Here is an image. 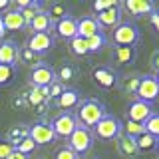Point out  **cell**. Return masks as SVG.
Segmentation results:
<instances>
[{"label": "cell", "mask_w": 159, "mask_h": 159, "mask_svg": "<svg viewBox=\"0 0 159 159\" xmlns=\"http://www.w3.org/2000/svg\"><path fill=\"white\" fill-rule=\"evenodd\" d=\"M106 116H107L106 106H103L99 99H84V102L78 106L76 119H78L80 125L89 129V127H96Z\"/></svg>", "instance_id": "cell-1"}, {"label": "cell", "mask_w": 159, "mask_h": 159, "mask_svg": "<svg viewBox=\"0 0 159 159\" xmlns=\"http://www.w3.org/2000/svg\"><path fill=\"white\" fill-rule=\"evenodd\" d=\"M93 145V133L89 131L88 127H84V125H80L78 123V127L74 129V133L68 137V147L72 149V151H76L78 155H84L86 151H89Z\"/></svg>", "instance_id": "cell-2"}, {"label": "cell", "mask_w": 159, "mask_h": 159, "mask_svg": "<svg viewBox=\"0 0 159 159\" xmlns=\"http://www.w3.org/2000/svg\"><path fill=\"white\" fill-rule=\"evenodd\" d=\"M121 129H123L121 121H119L117 117H113V116L107 113V116L93 127V135L98 139H103V141H111V139H117L121 135Z\"/></svg>", "instance_id": "cell-3"}, {"label": "cell", "mask_w": 159, "mask_h": 159, "mask_svg": "<svg viewBox=\"0 0 159 159\" xmlns=\"http://www.w3.org/2000/svg\"><path fill=\"white\" fill-rule=\"evenodd\" d=\"M139 40V30L133 22H121L113 30V42L116 46H135Z\"/></svg>", "instance_id": "cell-4"}, {"label": "cell", "mask_w": 159, "mask_h": 159, "mask_svg": "<svg viewBox=\"0 0 159 159\" xmlns=\"http://www.w3.org/2000/svg\"><path fill=\"white\" fill-rule=\"evenodd\" d=\"M30 82L34 88H50L56 82V70L48 64H38L30 72Z\"/></svg>", "instance_id": "cell-5"}, {"label": "cell", "mask_w": 159, "mask_h": 159, "mask_svg": "<svg viewBox=\"0 0 159 159\" xmlns=\"http://www.w3.org/2000/svg\"><path fill=\"white\" fill-rule=\"evenodd\" d=\"M28 135L36 145H50V143H54L58 139L52 129V123H48V121H36L34 125H30Z\"/></svg>", "instance_id": "cell-6"}, {"label": "cell", "mask_w": 159, "mask_h": 159, "mask_svg": "<svg viewBox=\"0 0 159 159\" xmlns=\"http://www.w3.org/2000/svg\"><path fill=\"white\" fill-rule=\"evenodd\" d=\"M76 127H78V119L70 111L60 113L52 121V129H54V133H56V137H70Z\"/></svg>", "instance_id": "cell-7"}, {"label": "cell", "mask_w": 159, "mask_h": 159, "mask_svg": "<svg viewBox=\"0 0 159 159\" xmlns=\"http://www.w3.org/2000/svg\"><path fill=\"white\" fill-rule=\"evenodd\" d=\"M137 99L141 102H155L159 98V82L155 80V76H141L139 78V88H137Z\"/></svg>", "instance_id": "cell-8"}, {"label": "cell", "mask_w": 159, "mask_h": 159, "mask_svg": "<svg viewBox=\"0 0 159 159\" xmlns=\"http://www.w3.org/2000/svg\"><path fill=\"white\" fill-rule=\"evenodd\" d=\"M54 46V38L50 34H32L26 42V48L30 52H34L36 56H44L48 54Z\"/></svg>", "instance_id": "cell-9"}, {"label": "cell", "mask_w": 159, "mask_h": 159, "mask_svg": "<svg viewBox=\"0 0 159 159\" xmlns=\"http://www.w3.org/2000/svg\"><path fill=\"white\" fill-rule=\"evenodd\" d=\"M151 116H153L151 103L141 102V99H135L127 109V119L129 121H135V123H145Z\"/></svg>", "instance_id": "cell-10"}, {"label": "cell", "mask_w": 159, "mask_h": 159, "mask_svg": "<svg viewBox=\"0 0 159 159\" xmlns=\"http://www.w3.org/2000/svg\"><path fill=\"white\" fill-rule=\"evenodd\" d=\"M18 56H20V48L14 40H0V64L16 66Z\"/></svg>", "instance_id": "cell-11"}, {"label": "cell", "mask_w": 159, "mask_h": 159, "mask_svg": "<svg viewBox=\"0 0 159 159\" xmlns=\"http://www.w3.org/2000/svg\"><path fill=\"white\" fill-rule=\"evenodd\" d=\"M92 78H93V82H96L98 86H102V88H106V89L117 86V74L113 72L111 68H107V66L93 68Z\"/></svg>", "instance_id": "cell-12"}, {"label": "cell", "mask_w": 159, "mask_h": 159, "mask_svg": "<svg viewBox=\"0 0 159 159\" xmlns=\"http://www.w3.org/2000/svg\"><path fill=\"white\" fill-rule=\"evenodd\" d=\"M54 103H56L60 109H66V111H70V109H76L80 103H82V96H80L78 89L66 88L62 92V96H60L58 99H54Z\"/></svg>", "instance_id": "cell-13"}, {"label": "cell", "mask_w": 159, "mask_h": 159, "mask_svg": "<svg viewBox=\"0 0 159 159\" xmlns=\"http://www.w3.org/2000/svg\"><path fill=\"white\" fill-rule=\"evenodd\" d=\"M0 16H2V24H4V30H6V32H16V30L26 28V22H24L22 14H20V10H16V8L8 10V12L0 14Z\"/></svg>", "instance_id": "cell-14"}, {"label": "cell", "mask_w": 159, "mask_h": 159, "mask_svg": "<svg viewBox=\"0 0 159 159\" xmlns=\"http://www.w3.org/2000/svg\"><path fill=\"white\" fill-rule=\"evenodd\" d=\"M98 24H99V28L102 26H106V28H113V26H119L121 24V10H119V6H113V8H107V10H103V12H99L98 14Z\"/></svg>", "instance_id": "cell-15"}, {"label": "cell", "mask_w": 159, "mask_h": 159, "mask_svg": "<svg viewBox=\"0 0 159 159\" xmlns=\"http://www.w3.org/2000/svg\"><path fill=\"white\" fill-rule=\"evenodd\" d=\"M56 34L64 40H72L78 36V20L72 16H66L64 20L56 22Z\"/></svg>", "instance_id": "cell-16"}, {"label": "cell", "mask_w": 159, "mask_h": 159, "mask_svg": "<svg viewBox=\"0 0 159 159\" xmlns=\"http://www.w3.org/2000/svg\"><path fill=\"white\" fill-rule=\"evenodd\" d=\"M125 10L133 16H143V14H153L155 12V6H153L151 0H127L125 4Z\"/></svg>", "instance_id": "cell-17"}, {"label": "cell", "mask_w": 159, "mask_h": 159, "mask_svg": "<svg viewBox=\"0 0 159 159\" xmlns=\"http://www.w3.org/2000/svg\"><path fill=\"white\" fill-rule=\"evenodd\" d=\"M98 32H102V28H99L98 20L93 16H86V18L78 20V36L80 38L88 40V38H92L93 34H98Z\"/></svg>", "instance_id": "cell-18"}, {"label": "cell", "mask_w": 159, "mask_h": 159, "mask_svg": "<svg viewBox=\"0 0 159 159\" xmlns=\"http://www.w3.org/2000/svg\"><path fill=\"white\" fill-rule=\"evenodd\" d=\"M28 26H30V30H32V34H48L54 24H52V20H50V16L46 14V10H42Z\"/></svg>", "instance_id": "cell-19"}, {"label": "cell", "mask_w": 159, "mask_h": 159, "mask_svg": "<svg viewBox=\"0 0 159 159\" xmlns=\"http://www.w3.org/2000/svg\"><path fill=\"white\" fill-rule=\"evenodd\" d=\"M117 151L121 153L123 157H135L137 153H139V149H137V143H135V139L133 137H129V135H119L117 137Z\"/></svg>", "instance_id": "cell-20"}, {"label": "cell", "mask_w": 159, "mask_h": 159, "mask_svg": "<svg viewBox=\"0 0 159 159\" xmlns=\"http://www.w3.org/2000/svg\"><path fill=\"white\" fill-rule=\"evenodd\" d=\"M113 60L119 66H125V64H131L135 60V48L133 46H116L113 50Z\"/></svg>", "instance_id": "cell-21"}, {"label": "cell", "mask_w": 159, "mask_h": 159, "mask_svg": "<svg viewBox=\"0 0 159 159\" xmlns=\"http://www.w3.org/2000/svg\"><path fill=\"white\" fill-rule=\"evenodd\" d=\"M28 133H30V127L28 125H16V127H12L6 133V141L12 143V145H18L24 137H28Z\"/></svg>", "instance_id": "cell-22"}, {"label": "cell", "mask_w": 159, "mask_h": 159, "mask_svg": "<svg viewBox=\"0 0 159 159\" xmlns=\"http://www.w3.org/2000/svg\"><path fill=\"white\" fill-rule=\"evenodd\" d=\"M135 143H137V149H139V151L147 153V151H153V149H157L159 139L153 137V135H149V133H143V135H139V137L135 139Z\"/></svg>", "instance_id": "cell-23"}, {"label": "cell", "mask_w": 159, "mask_h": 159, "mask_svg": "<svg viewBox=\"0 0 159 159\" xmlns=\"http://www.w3.org/2000/svg\"><path fill=\"white\" fill-rule=\"evenodd\" d=\"M70 50H72V54L74 56H88L89 54V50H88V40L86 38H72L70 40Z\"/></svg>", "instance_id": "cell-24"}, {"label": "cell", "mask_w": 159, "mask_h": 159, "mask_svg": "<svg viewBox=\"0 0 159 159\" xmlns=\"http://www.w3.org/2000/svg\"><path fill=\"white\" fill-rule=\"evenodd\" d=\"M40 12H42V4H40V2H30L26 8L20 10V14H22V18H24V22H26V26L38 16Z\"/></svg>", "instance_id": "cell-25"}, {"label": "cell", "mask_w": 159, "mask_h": 159, "mask_svg": "<svg viewBox=\"0 0 159 159\" xmlns=\"http://www.w3.org/2000/svg\"><path fill=\"white\" fill-rule=\"evenodd\" d=\"M74 78H76V68H74L72 64H64V66L56 72V82H60V84H66V82H70V80H74Z\"/></svg>", "instance_id": "cell-26"}, {"label": "cell", "mask_w": 159, "mask_h": 159, "mask_svg": "<svg viewBox=\"0 0 159 159\" xmlns=\"http://www.w3.org/2000/svg\"><path fill=\"white\" fill-rule=\"evenodd\" d=\"M106 46V36L102 32L93 34L92 38H88V50L89 54H96V52H102V48Z\"/></svg>", "instance_id": "cell-27"}, {"label": "cell", "mask_w": 159, "mask_h": 159, "mask_svg": "<svg viewBox=\"0 0 159 159\" xmlns=\"http://www.w3.org/2000/svg\"><path fill=\"white\" fill-rule=\"evenodd\" d=\"M46 14L50 16V20H52V24H54V22H60V20L66 18V16H68V10H66V6H64V4H52Z\"/></svg>", "instance_id": "cell-28"}, {"label": "cell", "mask_w": 159, "mask_h": 159, "mask_svg": "<svg viewBox=\"0 0 159 159\" xmlns=\"http://www.w3.org/2000/svg\"><path fill=\"white\" fill-rule=\"evenodd\" d=\"M16 76V66H4L0 64V86H8Z\"/></svg>", "instance_id": "cell-29"}, {"label": "cell", "mask_w": 159, "mask_h": 159, "mask_svg": "<svg viewBox=\"0 0 159 159\" xmlns=\"http://www.w3.org/2000/svg\"><path fill=\"white\" fill-rule=\"evenodd\" d=\"M143 127H145V133L159 139V113H153V116L143 123Z\"/></svg>", "instance_id": "cell-30"}, {"label": "cell", "mask_w": 159, "mask_h": 159, "mask_svg": "<svg viewBox=\"0 0 159 159\" xmlns=\"http://www.w3.org/2000/svg\"><path fill=\"white\" fill-rule=\"evenodd\" d=\"M36 147H38V145L32 141V139H30V135L24 137L22 141L18 143V145H14V149H16L18 153H22V155H30V153H34V151H36Z\"/></svg>", "instance_id": "cell-31"}, {"label": "cell", "mask_w": 159, "mask_h": 159, "mask_svg": "<svg viewBox=\"0 0 159 159\" xmlns=\"http://www.w3.org/2000/svg\"><path fill=\"white\" fill-rule=\"evenodd\" d=\"M143 133H145L143 123H135V121H129V119H127V123H125V135L137 139L139 135H143Z\"/></svg>", "instance_id": "cell-32"}, {"label": "cell", "mask_w": 159, "mask_h": 159, "mask_svg": "<svg viewBox=\"0 0 159 159\" xmlns=\"http://www.w3.org/2000/svg\"><path fill=\"white\" fill-rule=\"evenodd\" d=\"M18 60H22L24 64H28V66H38L40 64V56H36L34 52H30L28 48H20V56H18Z\"/></svg>", "instance_id": "cell-33"}, {"label": "cell", "mask_w": 159, "mask_h": 159, "mask_svg": "<svg viewBox=\"0 0 159 159\" xmlns=\"http://www.w3.org/2000/svg\"><path fill=\"white\" fill-rule=\"evenodd\" d=\"M139 88V76H129V78H123L121 82V89L125 93H135Z\"/></svg>", "instance_id": "cell-34"}, {"label": "cell", "mask_w": 159, "mask_h": 159, "mask_svg": "<svg viewBox=\"0 0 159 159\" xmlns=\"http://www.w3.org/2000/svg\"><path fill=\"white\" fill-rule=\"evenodd\" d=\"M54 159H80V155L76 151H72L68 145H62L56 149V153H54Z\"/></svg>", "instance_id": "cell-35"}, {"label": "cell", "mask_w": 159, "mask_h": 159, "mask_svg": "<svg viewBox=\"0 0 159 159\" xmlns=\"http://www.w3.org/2000/svg\"><path fill=\"white\" fill-rule=\"evenodd\" d=\"M113 6H119L117 0H96V2H93V10H96L98 14L103 12V10H107V8H113Z\"/></svg>", "instance_id": "cell-36"}, {"label": "cell", "mask_w": 159, "mask_h": 159, "mask_svg": "<svg viewBox=\"0 0 159 159\" xmlns=\"http://www.w3.org/2000/svg\"><path fill=\"white\" fill-rule=\"evenodd\" d=\"M64 89H66V86H64V84L54 82L52 86L48 88V98H50V99H58L60 96H62V92H64Z\"/></svg>", "instance_id": "cell-37"}, {"label": "cell", "mask_w": 159, "mask_h": 159, "mask_svg": "<svg viewBox=\"0 0 159 159\" xmlns=\"http://www.w3.org/2000/svg\"><path fill=\"white\" fill-rule=\"evenodd\" d=\"M12 151H14V145H12V143H8L6 139H0V159H6Z\"/></svg>", "instance_id": "cell-38"}, {"label": "cell", "mask_w": 159, "mask_h": 159, "mask_svg": "<svg viewBox=\"0 0 159 159\" xmlns=\"http://www.w3.org/2000/svg\"><path fill=\"white\" fill-rule=\"evenodd\" d=\"M151 66L159 72V50H157V52H153V56H151Z\"/></svg>", "instance_id": "cell-39"}, {"label": "cell", "mask_w": 159, "mask_h": 159, "mask_svg": "<svg viewBox=\"0 0 159 159\" xmlns=\"http://www.w3.org/2000/svg\"><path fill=\"white\" fill-rule=\"evenodd\" d=\"M6 159H28V155H22V153H18L16 149H14V151L10 153V155H8Z\"/></svg>", "instance_id": "cell-40"}, {"label": "cell", "mask_w": 159, "mask_h": 159, "mask_svg": "<svg viewBox=\"0 0 159 159\" xmlns=\"http://www.w3.org/2000/svg\"><path fill=\"white\" fill-rule=\"evenodd\" d=\"M151 24L155 26V30L159 32V12H153L151 14Z\"/></svg>", "instance_id": "cell-41"}, {"label": "cell", "mask_w": 159, "mask_h": 159, "mask_svg": "<svg viewBox=\"0 0 159 159\" xmlns=\"http://www.w3.org/2000/svg\"><path fill=\"white\" fill-rule=\"evenodd\" d=\"M6 34V30H4V24H2V16H0V38Z\"/></svg>", "instance_id": "cell-42"}, {"label": "cell", "mask_w": 159, "mask_h": 159, "mask_svg": "<svg viewBox=\"0 0 159 159\" xmlns=\"http://www.w3.org/2000/svg\"><path fill=\"white\" fill-rule=\"evenodd\" d=\"M4 8H8V0H0V10H4Z\"/></svg>", "instance_id": "cell-43"}, {"label": "cell", "mask_w": 159, "mask_h": 159, "mask_svg": "<svg viewBox=\"0 0 159 159\" xmlns=\"http://www.w3.org/2000/svg\"><path fill=\"white\" fill-rule=\"evenodd\" d=\"M155 80H157V82H159V72H157V76H155Z\"/></svg>", "instance_id": "cell-44"}, {"label": "cell", "mask_w": 159, "mask_h": 159, "mask_svg": "<svg viewBox=\"0 0 159 159\" xmlns=\"http://www.w3.org/2000/svg\"><path fill=\"white\" fill-rule=\"evenodd\" d=\"M157 147H159V143H157Z\"/></svg>", "instance_id": "cell-45"}]
</instances>
